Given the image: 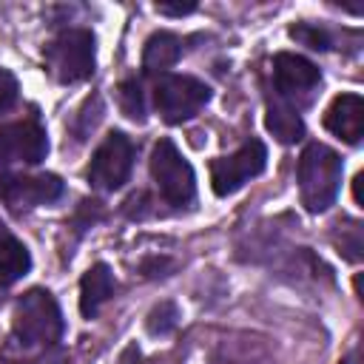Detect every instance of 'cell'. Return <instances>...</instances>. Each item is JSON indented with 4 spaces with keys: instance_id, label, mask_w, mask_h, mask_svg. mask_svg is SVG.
Returning <instances> with one entry per match:
<instances>
[{
    "instance_id": "obj_11",
    "label": "cell",
    "mask_w": 364,
    "mask_h": 364,
    "mask_svg": "<svg viewBox=\"0 0 364 364\" xmlns=\"http://www.w3.org/2000/svg\"><path fill=\"white\" fill-rule=\"evenodd\" d=\"M60 193H63V182L54 173H40V176H11L3 199L11 202L14 208L20 205L31 208V205L54 202Z\"/></svg>"
},
{
    "instance_id": "obj_22",
    "label": "cell",
    "mask_w": 364,
    "mask_h": 364,
    "mask_svg": "<svg viewBox=\"0 0 364 364\" xmlns=\"http://www.w3.org/2000/svg\"><path fill=\"white\" fill-rule=\"evenodd\" d=\"M361 182H364V173H355V179H353V199H355L358 208H364V199H361Z\"/></svg>"
},
{
    "instance_id": "obj_2",
    "label": "cell",
    "mask_w": 364,
    "mask_h": 364,
    "mask_svg": "<svg viewBox=\"0 0 364 364\" xmlns=\"http://www.w3.org/2000/svg\"><path fill=\"white\" fill-rule=\"evenodd\" d=\"M63 336V313L48 290H28L14 304V338L26 347H54Z\"/></svg>"
},
{
    "instance_id": "obj_13",
    "label": "cell",
    "mask_w": 364,
    "mask_h": 364,
    "mask_svg": "<svg viewBox=\"0 0 364 364\" xmlns=\"http://www.w3.org/2000/svg\"><path fill=\"white\" fill-rule=\"evenodd\" d=\"M264 125H267V131H270L279 142H284V145L299 142V139L304 136V122H301L299 111H296L290 102H284L282 97H270V100H267Z\"/></svg>"
},
{
    "instance_id": "obj_4",
    "label": "cell",
    "mask_w": 364,
    "mask_h": 364,
    "mask_svg": "<svg viewBox=\"0 0 364 364\" xmlns=\"http://www.w3.org/2000/svg\"><path fill=\"white\" fill-rule=\"evenodd\" d=\"M46 60H48L51 74L60 82H80V80L91 77V71H94V34L85 28L60 31L48 43Z\"/></svg>"
},
{
    "instance_id": "obj_15",
    "label": "cell",
    "mask_w": 364,
    "mask_h": 364,
    "mask_svg": "<svg viewBox=\"0 0 364 364\" xmlns=\"http://www.w3.org/2000/svg\"><path fill=\"white\" fill-rule=\"evenodd\" d=\"M31 267V253L28 247L14 239V236H6L0 242V287H9L14 282H20Z\"/></svg>"
},
{
    "instance_id": "obj_3",
    "label": "cell",
    "mask_w": 364,
    "mask_h": 364,
    "mask_svg": "<svg viewBox=\"0 0 364 364\" xmlns=\"http://www.w3.org/2000/svg\"><path fill=\"white\" fill-rule=\"evenodd\" d=\"M208 100H210V88L188 74H165L154 85V105L159 117L171 125L196 117Z\"/></svg>"
},
{
    "instance_id": "obj_1",
    "label": "cell",
    "mask_w": 364,
    "mask_h": 364,
    "mask_svg": "<svg viewBox=\"0 0 364 364\" xmlns=\"http://www.w3.org/2000/svg\"><path fill=\"white\" fill-rule=\"evenodd\" d=\"M341 188V156L321 145L310 142L299 156V196L310 213L327 210Z\"/></svg>"
},
{
    "instance_id": "obj_16",
    "label": "cell",
    "mask_w": 364,
    "mask_h": 364,
    "mask_svg": "<svg viewBox=\"0 0 364 364\" xmlns=\"http://www.w3.org/2000/svg\"><path fill=\"white\" fill-rule=\"evenodd\" d=\"M176 318H179V313H176V304H171V301H162V304H156L151 313H148V333H154V336H165V333H171L173 327H176Z\"/></svg>"
},
{
    "instance_id": "obj_23",
    "label": "cell",
    "mask_w": 364,
    "mask_h": 364,
    "mask_svg": "<svg viewBox=\"0 0 364 364\" xmlns=\"http://www.w3.org/2000/svg\"><path fill=\"white\" fill-rule=\"evenodd\" d=\"M338 364H358V353H353V355H347V358H341Z\"/></svg>"
},
{
    "instance_id": "obj_6",
    "label": "cell",
    "mask_w": 364,
    "mask_h": 364,
    "mask_svg": "<svg viewBox=\"0 0 364 364\" xmlns=\"http://www.w3.org/2000/svg\"><path fill=\"white\" fill-rule=\"evenodd\" d=\"M131 165H134V145L125 134L111 131L100 148L91 156L88 165V182L100 191H117L128 182L131 176Z\"/></svg>"
},
{
    "instance_id": "obj_21",
    "label": "cell",
    "mask_w": 364,
    "mask_h": 364,
    "mask_svg": "<svg viewBox=\"0 0 364 364\" xmlns=\"http://www.w3.org/2000/svg\"><path fill=\"white\" fill-rule=\"evenodd\" d=\"M23 364H63V358H60V353H46V355H37V358L23 361Z\"/></svg>"
},
{
    "instance_id": "obj_8",
    "label": "cell",
    "mask_w": 364,
    "mask_h": 364,
    "mask_svg": "<svg viewBox=\"0 0 364 364\" xmlns=\"http://www.w3.org/2000/svg\"><path fill=\"white\" fill-rule=\"evenodd\" d=\"M48 154V139L40 122L34 119H20L0 125V162H23V165H37Z\"/></svg>"
},
{
    "instance_id": "obj_24",
    "label": "cell",
    "mask_w": 364,
    "mask_h": 364,
    "mask_svg": "<svg viewBox=\"0 0 364 364\" xmlns=\"http://www.w3.org/2000/svg\"><path fill=\"white\" fill-rule=\"evenodd\" d=\"M6 236H11V233H9V230H6V225H3V219H0V242H3V239H6Z\"/></svg>"
},
{
    "instance_id": "obj_5",
    "label": "cell",
    "mask_w": 364,
    "mask_h": 364,
    "mask_svg": "<svg viewBox=\"0 0 364 364\" xmlns=\"http://www.w3.org/2000/svg\"><path fill=\"white\" fill-rule=\"evenodd\" d=\"M151 176L159 185V193L171 205H188L196 193L193 168L171 139H159L154 145V151H151Z\"/></svg>"
},
{
    "instance_id": "obj_12",
    "label": "cell",
    "mask_w": 364,
    "mask_h": 364,
    "mask_svg": "<svg viewBox=\"0 0 364 364\" xmlns=\"http://www.w3.org/2000/svg\"><path fill=\"white\" fill-rule=\"evenodd\" d=\"M111 293H114V273L108 264L97 262L94 267L85 270V276L80 282V313L85 318H94Z\"/></svg>"
},
{
    "instance_id": "obj_19",
    "label": "cell",
    "mask_w": 364,
    "mask_h": 364,
    "mask_svg": "<svg viewBox=\"0 0 364 364\" xmlns=\"http://www.w3.org/2000/svg\"><path fill=\"white\" fill-rule=\"evenodd\" d=\"M156 11H159V14H173V17H182V14L196 11V3H156Z\"/></svg>"
},
{
    "instance_id": "obj_14",
    "label": "cell",
    "mask_w": 364,
    "mask_h": 364,
    "mask_svg": "<svg viewBox=\"0 0 364 364\" xmlns=\"http://www.w3.org/2000/svg\"><path fill=\"white\" fill-rule=\"evenodd\" d=\"M179 54H182V43H179L176 34H171V31H154L145 40V48H142V68L148 74L165 71V68L176 65Z\"/></svg>"
},
{
    "instance_id": "obj_7",
    "label": "cell",
    "mask_w": 364,
    "mask_h": 364,
    "mask_svg": "<svg viewBox=\"0 0 364 364\" xmlns=\"http://www.w3.org/2000/svg\"><path fill=\"white\" fill-rule=\"evenodd\" d=\"M267 162V148L259 139H247L239 151L230 156H219L210 165V185L216 196H230L236 193L247 179L259 176Z\"/></svg>"
},
{
    "instance_id": "obj_17",
    "label": "cell",
    "mask_w": 364,
    "mask_h": 364,
    "mask_svg": "<svg viewBox=\"0 0 364 364\" xmlns=\"http://www.w3.org/2000/svg\"><path fill=\"white\" fill-rule=\"evenodd\" d=\"M119 108H122V114L131 117V119H145L142 91H139V85H136L134 80H128V82L119 85Z\"/></svg>"
},
{
    "instance_id": "obj_10",
    "label": "cell",
    "mask_w": 364,
    "mask_h": 364,
    "mask_svg": "<svg viewBox=\"0 0 364 364\" xmlns=\"http://www.w3.org/2000/svg\"><path fill=\"white\" fill-rule=\"evenodd\" d=\"M273 74H276V85L284 97H293V94H307L318 85L321 74L318 68L301 57V54H290V51H282L273 57Z\"/></svg>"
},
{
    "instance_id": "obj_9",
    "label": "cell",
    "mask_w": 364,
    "mask_h": 364,
    "mask_svg": "<svg viewBox=\"0 0 364 364\" xmlns=\"http://www.w3.org/2000/svg\"><path fill=\"white\" fill-rule=\"evenodd\" d=\"M324 128L350 145L361 142V136H364V100L358 94H338L324 111Z\"/></svg>"
},
{
    "instance_id": "obj_18",
    "label": "cell",
    "mask_w": 364,
    "mask_h": 364,
    "mask_svg": "<svg viewBox=\"0 0 364 364\" xmlns=\"http://www.w3.org/2000/svg\"><path fill=\"white\" fill-rule=\"evenodd\" d=\"M290 34H293L296 40H301L304 46H310V48H318V51L330 48L327 34H324L321 28H316V26H296V28H290Z\"/></svg>"
},
{
    "instance_id": "obj_20",
    "label": "cell",
    "mask_w": 364,
    "mask_h": 364,
    "mask_svg": "<svg viewBox=\"0 0 364 364\" xmlns=\"http://www.w3.org/2000/svg\"><path fill=\"white\" fill-rule=\"evenodd\" d=\"M14 94H17V85H14V80H9L6 88H0V111H6L14 102Z\"/></svg>"
}]
</instances>
